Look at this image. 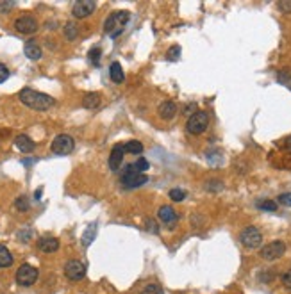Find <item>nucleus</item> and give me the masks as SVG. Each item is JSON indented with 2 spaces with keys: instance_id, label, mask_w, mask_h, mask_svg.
<instances>
[{
  "instance_id": "f257e3e1",
  "label": "nucleus",
  "mask_w": 291,
  "mask_h": 294,
  "mask_svg": "<svg viewBox=\"0 0 291 294\" xmlns=\"http://www.w3.org/2000/svg\"><path fill=\"white\" fill-rule=\"evenodd\" d=\"M18 98H20V102L24 104V106L31 107V109H34V111H47L55 104V100L50 94H45V93H41V91L31 89V87H24V89L20 91V94H18Z\"/></svg>"
},
{
  "instance_id": "f03ea898",
  "label": "nucleus",
  "mask_w": 291,
  "mask_h": 294,
  "mask_svg": "<svg viewBox=\"0 0 291 294\" xmlns=\"http://www.w3.org/2000/svg\"><path fill=\"white\" fill-rule=\"evenodd\" d=\"M129 18H130L129 11L111 13V15L107 16L106 24H104V31H106V34L111 36V38H118V36L123 32V29H125Z\"/></svg>"
},
{
  "instance_id": "7ed1b4c3",
  "label": "nucleus",
  "mask_w": 291,
  "mask_h": 294,
  "mask_svg": "<svg viewBox=\"0 0 291 294\" xmlns=\"http://www.w3.org/2000/svg\"><path fill=\"white\" fill-rule=\"evenodd\" d=\"M209 127V114L205 111H197L188 118L186 122V130L193 136H198Z\"/></svg>"
},
{
  "instance_id": "20e7f679",
  "label": "nucleus",
  "mask_w": 291,
  "mask_h": 294,
  "mask_svg": "<svg viewBox=\"0 0 291 294\" xmlns=\"http://www.w3.org/2000/svg\"><path fill=\"white\" fill-rule=\"evenodd\" d=\"M240 241L245 248H248V250H256V248H259L261 243H263V234L259 232V228L247 227L240 234Z\"/></svg>"
},
{
  "instance_id": "39448f33",
  "label": "nucleus",
  "mask_w": 291,
  "mask_h": 294,
  "mask_svg": "<svg viewBox=\"0 0 291 294\" xmlns=\"http://www.w3.org/2000/svg\"><path fill=\"white\" fill-rule=\"evenodd\" d=\"M52 152L55 155H68V153L74 152L75 148V141L74 137L68 136V134H59V136L54 137V141H52Z\"/></svg>"
},
{
  "instance_id": "423d86ee",
  "label": "nucleus",
  "mask_w": 291,
  "mask_h": 294,
  "mask_svg": "<svg viewBox=\"0 0 291 294\" xmlns=\"http://www.w3.org/2000/svg\"><path fill=\"white\" fill-rule=\"evenodd\" d=\"M38 280V269L31 264H24L16 271V283L22 287H31Z\"/></svg>"
},
{
  "instance_id": "0eeeda50",
  "label": "nucleus",
  "mask_w": 291,
  "mask_h": 294,
  "mask_svg": "<svg viewBox=\"0 0 291 294\" xmlns=\"http://www.w3.org/2000/svg\"><path fill=\"white\" fill-rule=\"evenodd\" d=\"M284 253H286V244H284V241H271V243H268L266 246H263V250H261V257H263L264 260H277V259H280Z\"/></svg>"
},
{
  "instance_id": "6e6552de",
  "label": "nucleus",
  "mask_w": 291,
  "mask_h": 294,
  "mask_svg": "<svg viewBox=\"0 0 291 294\" xmlns=\"http://www.w3.org/2000/svg\"><path fill=\"white\" fill-rule=\"evenodd\" d=\"M64 274H66V278L71 280V282L83 280L84 274H86V266L81 260H68L66 266H64Z\"/></svg>"
},
{
  "instance_id": "1a4fd4ad",
  "label": "nucleus",
  "mask_w": 291,
  "mask_h": 294,
  "mask_svg": "<svg viewBox=\"0 0 291 294\" xmlns=\"http://www.w3.org/2000/svg\"><path fill=\"white\" fill-rule=\"evenodd\" d=\"M95 9H97V4H95L93 0H79V2H75L74 4L71 13H74L75 18H86V16H90Z\"/></svg>"
},
{
  "instance_id": "9d476101",
  "label": "nucleus",
  "mask_w": 291,
  "mask_h": 294,
  "mask_svg": "<svg viewBox=\"0 0 291 294\" xmlns=\"http://www.w3.org/2000/svg\"><path fill=\"white\" fill-rule=\"evenodd\" d=\"M149 182V176L145 173H130V175H122V185L125 189L141 187L143 184Z\"/></svg>"
},
{
  "instance_id": "9b49d317",
  "label": "nucleus",
  "mask_w": 291,
  "mask_h": 294,
  "mask_svg": "<svg viewBox=\"0 0 291 294\" xmlns=\"http://www.w3.org/2000/svg\"><path fill=\"white\" fill-rule=\"evenodd\" d=\"M15 29L20 34H32V32L38 31V22L32 16H22L15 22Z\"/></svg>"
},
{
  "instance_id": "f8f14e48",
  "label": "nucleus",
  "mask_w": 291,
  "mask_h": 294,
  "mask_svg": "<svg viewBox=\"0 0 291 294\" xmlns=\"http://www.w3.org/2000/svg\"><path fill=\"white\" fill-rule=\"evenodd\" d=\"M123 153H125V148L123 145H114L113 150H111V155H109V168L111 171H118L120 166L123 162Z\"/></svg>"
},
{
  "instance_id": "ddd939ff",
  "label": "nucleus",
  "mask_w": 291,
  "mask_h": 294,
  "mask_svg": "<svg viewBox=\"0 0 291 294\" xmlns=\"http://www.w3.org/2000/svg\"><path fill=\"white\" fill-rule=\"evenodd\" d=\"M158 216H159V220H161L165 225H168L170 228H173V225L177 223V220H179V214L173 211L170 205H163V207L159 209Z\"/></svg>"
},
{
  "instance_id": "4468645a",
  "label": "nucleus",
  "mask_w": 291,
  "mask_h": 294,
  "mask_svg": "<svg viewBox=\"0 0 291 294\" xmlns=\"http://www.w3.org/2000/svg\"><path fill=\"white\" fill-rule=\"evenodd\" d=\"M158 113L161 120H166V122H168V120L175 118V114H177V104L172 102V100H166V102H163L161 106H159Z\"/></svg>"
},
{
  "instance_id": "2eb2a0df",
  "label": "nucleus",
  "mask_w": 291,
  "mask_h": 294,
  "mask_svg": "<svg viewBox=\"0 0 291 294\" xmlns=\"http://www.w3.org/2000/svg\"><path fill=\"white\" fill-rule=\"evenodd\" d=\"M147 169H149V161L143 159V157H139L138 161H134L132 164H127L125 168H123L122 175H130V173H145Z\"/></svg>"
},
{
  "instance_id": "dca6fc26",
  "label": "nucleus",
  "mask_w": 291,
  "mask_h": 294,
  "mask_svg": "<svg viewBox=\"0 0 291 294\" xmlns=\"http://www.w3.org/2000/svg\"><path fill=\"white\" fill-rule=\"evenodd\" d=\"M38 248L45 253H54V251L59 250V241L55 239V237H41L38 241Z\"/></svg>"
},
{
  "instance_id": "f3484780",
  "label": "nucleus",
  "mask_w": 291,
  "mask_h": 294,
  "mask_svg": "<svg viewBox=\"0 0 291 294\" xmlns=\"http://www.w3.org/2000/svg\"><path fill=\"white\" fill-rule=\"evenodd\" d=\"M24 52H25V55L31 59V61H38V59H41V55H43L40 45L34 43V39H31V41H27V43H25Z\"/></svg>"
},
{
  "instance_id": "a211bd4d",
  "label": "nucleus",
  "mask_w": 291,
  "mask_h": 294,
  "mask_svg": "<svg viewBox=\"0 0 291 294\" xmlns=\"http://www.w3.org/2000/svg\"><path fill=\"white\" fill-rule=\"evenodd\" d=\"M15 146L18 150H20L22 153H31L32 150H34V141H32L29 136H18L15 139Z\"/></svg>"
},
{
  "instance_id": "6ab92c4d",
  "label": "nucleus",
  "mask_w": 291,
  "mask_h": 294,
  "mask_svg": "<svg viewBox=\"0 0 291 294\" xmlns=\"http://www.w3.org/2000/svg\"><path fill=\"white\" fill-rule=\"evenodd\" d=\"M109 77L114 84H122L125 80V75H123V68L118 61H114L113 64L109 66Z\"/></svg>"
},
{
  "instance_id": "aec40b11",
  "label": "nucleus",
  "mask_w": 291,
  "mask_h": 294,
  "mask_svg": "<svg viewBox=\"0 0 291 294\" xmlns=\"http://www.w3.org/2000/svg\"><path fill=\"white\" fill-rule=\"evenodd\" d=\"M83 106L86 109H95V107L100 106V94L99 93H88L86 96L83 98Z\"/></svg>"
},
{
  "instance_id": "412c9836",
  "label": "nucleus",
  "mask_w": 291,
  "mask_h": 294,
  "mask_svg": "<svg viewBox=\"0 0 291 294\" xmlns=\"http://www.w3.org/2000/svg\"><path fill=\"white\" fill-rule=\"evenodd\" d=\"M95 235H97V223L88 225L86 232H84V235H83V244H84V246H90V244L93 243Z\"/></svg>"
},
{
  "instance_id": "4be33fe9",
  "label": "nucleus",
  "mask_w": 291,
  "mask_h": 294,
  "mask_svg": "<svg viewBox=\"0 0 291 294\" xmlns=\"http://www.w3.org/2000/svg\"><path fill=\"white\" fill-rule=\"evenodd\" d=\"M13 264V255L6 246L0 244V267H9Z\"/></svg>"
},
{
  "instance_id": "5701e85b",
  "label": "nucleus",
  "mask_w": 291,
  "mask_h": 294,
  "mask_svg": "<svg viewBox=\"0 0 291 294\" xmlns=\"http://www.w3.org/2000/svg\"><path fill=\"white\" fill-rule=\"evenodd\" d=\"M123 148H125L127 153H134V155H139V153L143 152V145L139 141H127L125 145H123Z\"/></svg>"
},
{
  "instance_id": "b1692460",
  "label": "nucleus",
  "mask_w": 291,
  "mask_h": 294,
  "mask_svg": "<svg viewBox=\"0 0 291 294\" xmlns=\"http://www.w3.org/2000/svg\"><path fill=\"white\" fill-rule=\"evenodd\" d=\"M256 205H257V209H261V211H268V212L277 211V202H273V200H259Z\"/></svg>"
},
{
  "instance_id": "393cba45",
  "label": "nucleus",
  "mask_w": 291,
  "mask_h": 294,
  "mask_svg": "<svg viewBox=\"0 0 291 294\" xmlns=\"http://www.w3.org/2000/svg\"><path fill=\"white\" fill-rule=\"evenodd\" d=\"M181 47L179 45H173V47L168 48V52H166V59L168 61H179L181 59Z\"/></svg>"
},
{
  "instance_id": "a878e982",
  "label": "nucleus",
  "mask_w": 291,
  "mask_h": 294,
  "mask_svg": "<svg viewBox=\"0 0 291 294\" xmlns=\"http://www.w3.org/2000/svg\"><path fill=\"white\" fill-rule=\"evenodd\" d=\"M100 55H102V50H100L99 47H95L90 50V54H88V57H90V61L95 64V66H99L100 64Z\"/></svg>"
},
{
  "instance_id": "bb28decb",
  "label": "nucleus",
  "mask_w": 291,
  "mask_h": 294,
  "mask_svg": "<svg viewBox=\"0 0 291 294\" xmlns=\"http://www.w3.org/2000/svg\"><path fill=\"white\" fill-rule=\"evenodd\" d=\"M170 198H172L173 202H182L186 198V191L184 189H179V187L172 189V191H170Z\"/></svg>"
},
{
  "instance_id": "cd10ccee",
  "label": "nucleus",
  "mask_w": 291,
  "mask_h": 294,
  "mask_svg": "<svg viewBox=\"0 0 291 294\" xmlns=\"http://www.w3.org/2000/svg\"><path fill=\"white\" fill-rule=\"evenodd\" d=\"M15 205H16V209H18V211H22V212L29 211V200H27V196H18V198H16V202H15Z\"/></svg>"
},
{
  "instance_id": "c85d7f7f",
  "label": "nucleus",
  "mask_w": 291,
  "mask_h": 294,
  "mask_svg": "<svg viewBox=\"0 0 291 294\" xmlns=\"http://www.w3.org/2000/svg\"><path fill=\"white\" fill-rule=\"evenodd\" d=\"M141 294H163V289L158 283H150V285H147L145 289L141 290Z\"/></svg>"
},
{
  "instance_id": "c756f323",
  "label": "nucleus",
  "mask_w": 291,
  "mask_h": 294,
  "mask_svg": "<svg viewBox=\"0 0 291 294\" xmlns=\"http://www.w3.org/2000/svg\"><path fill=\"white\" fill-rule=\"evenodd\" d=\"M64 34H66L68 39H75V36H77V27H75L74 24H66V27H64Z\"/></svg>"
},
{
  "instance_id": "7c9ffc66",
  "label": "nucleus",
  "mask_w": 291,
  "mask_h": 294,
  "mask_svg": "<svg viewBox=\"0 0 291 294\" xmlns=\"http://www.w3.org/2000/svg\"><path fill=\"white\" fill-rule=\"evenodd\" d=\"M277 202H279L280 205H284V207H291V192H284V194H280L279 198H277Z\"/></svg>"
},
{
  "instance_id": "2f4dec72",
  "label": "nucleus",
  "mask_w": 291,
  "mask_h": 294,
  "mask_svg": "<svg viewBox=\"0 0 291 294\" xmlns=\"http://www.w3.org/2000/svg\"><path fill=\"white\" fill-rule=\"evenodd\" d=\"M8 78H9V70H8V66H6V64L0 63V84L6 82Z\"/></svg>"
},
{
  "instance_id": "473e14b6",
  "label": "nucleus",
  "mask_w": 291,
  "mask_h": 294,
  "mask_svg": "<svg viewBox=\"0 0 291 294\" xmlns=\"http://www.w3.org/2000/svg\"><path fill=\"white\" fill-rule=\"evenodd\" d=\"M282 283H284V287H286V289H291V269L287 271V273H284Z\"/></svg>"
},
{
  "instance_id": "72a5a7b5",
  "label": "nucleus",
  "mask_w": 291,
  "mask_h": 294,
  "mask_svg": "<svg viewBox=\"0 0 291 294\" xmlns=\"http://www.w3.org/2000/svg\"><path fill=\"white\" fill-rule=\"evenodd\" d=\"M11 8H15V2H2V4H0V13L8 11V9H11Z\"/></svg>"
},
{
  "instance_id": "f704fd0d",
  "label": "nucleus",
  "mask_w": 291,
  "mask_h": 294,
  "mask_svg": "<svg viewBox=\"0 0 291 294\" xmlns=\"http://www.w3.org/2000/svg\"><path fill=\"white\" fill-rule=\"evenodd\" d=\"M279 8L286 13H291V2H279Z\"/></svg>"
},
{
  "instance_id": "c9c22d12",
  "label": "nucleus",
  "mask_w": 291,
  "mask_h": 294,
  "mask_svg": "<svg viewBox=\"0 0 291 294\" xmlns=\"http://www.w3.org/2000/svg\"><path fill=\"white\" fill-rule=\"evenodd\" d=\"M149 230H152V232L158 234V228H156V223H154V221H149Z\"/></svg>"
},
{
  "instance_id": "e433bc0d",
  "label": "nucleus",
  "mask_w": 291,
  "mask_h": 294,
  "mask_svg": "<svg viewBox=\"0 0 291 294\" xmlns=\"http://www.w3.org/2000/svg\"><path fill=\"white\" fill-rule=\"evenodd\" d=\"M284 145H286V150H287V152H291V136L287 137L286 143H284Z\"/></svg>"
}]
</instances>
